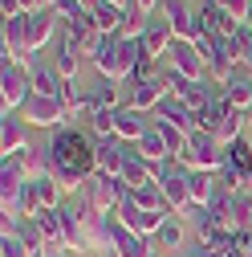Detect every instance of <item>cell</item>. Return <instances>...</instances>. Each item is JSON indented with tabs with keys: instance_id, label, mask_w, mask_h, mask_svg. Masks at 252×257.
I'll use <instances>...</instances> for the list:
<instances>
[{
	"instance_id": "7a4b0ae2",
	"label": "cell",
	"mask_w": 252,
	"mask_h": 257,
	"mask_svg": "<svg viewBox=\"0 0 252 257\" xmlns=\"http://www.w3.org/2000/svg\"><path fill=\"white\" fill-rule=\"evenodd\" d=\"M175 159L187 172H220V164H224V143L212 131H192L187 143L175 151Z\"/></svg>"
},
{
	"instance_id": "83f0119b",
	"label": "cell",
	"mask_w": 252,
	"mask_h": 257,
	"mask_svg": "<svg viewBox=\"0 0 252 257\" xmlns=\"http://www.w3.org/2000/svg\"><path fill=\"white\" fill-rule=\"evenodd\" d=\"M118 86H122V82H110V78H102L98 86H94V98H98L102 110H118V106H122V102H118Z\"/></svg>"
},
{
	"instance_id": "7c38bea8",
	"label": "cell",
	"mask_w": 252,
	"mask_h": 257,
	"mask_svg": "<svg viewBox=\"0 0 252 257\" xmlns=\"http://www.w3.org/2000/svg\"><path fill=\"white\" fill-rule=\"evenodd\" d=\"M28 151V135H24V118L20 114H0V155L12 159Z\"/></svg>"
},
{
	"instance_id": "60d3db41",
	"label": "cell",
	"mask_w": 252,
	"mask_h": 257,
	"mask_svg": "<svg viewBox=\"0 0 252 257\" xmlns=\"http://www.w3.org/2000/svg\"><path fill=\"white\" fill-rule=\"evenodd\" d=\"M248 212H252V192H248Z\"/></svg>"
},
{
	"instance_id": "6da1fadb",
	"label": "cell",
	"mask_w": 252,
	"mask_h": 257,
	"mask_svg": "<svg viewBox=\"0 0 252 257\" xmlns=\"http://www.w3.org/2000/svg\"><path fill=\"white\" fill-rule=\"evenodd\" d=\"M94 139L82 126H61L53 131V143L41 151L45 155V176H57L70 192H82L94 176H98V164H94Z\"/></svg>"
},
{
	"instance_id": "5bb4252c",
	"label": "cell",
	"mask_w": 252,
	"mask_h": 257,
	"mask_svg": "<svg viewBox=\"0 0 252 257\" xmlns=\"http://www.w3.org/2000/svg\"><path fill=\"white\" fill-rule=\"evenodd\" d=\"M57 29H61V17L57 13H33V17H28V49H33V53H41L49 41H57Z\"/></svg>"
},
{
	"instance_id": "7bdbcfd3",
	"label": "cell",
	"mask_w": 252,
	"mask_h": 257,
	"mask_svg": "<svg viewBox=\"0 0 252 257\" xmlns=\"http://www.w3.org/2000/svg\"><path fill=\"white\" fill-rule=\"evenodd\" d=\"M183 257H187V253H183Z\"/></svg>"
},
{
	"instance_id": "cb8c5ba5",
	"label": "cell",
	"mask_w": 252,
	"mask_h": 257,
	"mask_svg": "<svg viewBox=\"0 0 252 257\" xmlns=\"http://www.w3.org/2000/svg\"><path fill=\"white\" fill-rule=\"evenodd\" d=\"M252 159V143L248 139H236V143H224V164H220V172H236L240 176V168Z\"/></svg>"
},
{
	"instance_id": "7402d4cb",
	"label": "cell",
	"mask_w": 252,
	"mask_h": 257,
	"mask_svg": "<svg viewBox=\"0 0 252 257\" xmlns=\"http://www.w3.org/2000/svg\"><path fill=\"white\" fill-rule=\"evenodd\" d=\"M126 200L138 204V208H146V212H171V208H167V196H163V188H154V184L126 192ZM171 216H175V212H171Z\"/></svg>"
},
{
	"instance_id": "603a6c76",
	"label": "cell",
	"mask_w": 252,
	"mask_h": 257,
	"mask_svg": "<svg viewBox=\"0 0 252 257\" xmlns=\"http://www.w3.org/2000/svg\"><path fill=\"white\" fill-rule=\"evenodd\" d=\"M110 257H150V237H138V233H126L122 229V237L110 249Z\"/></svg>"
},
{
	"instance_id": "4316f807",
	"label": "cell",
	"mask_w": 252,
	"mask_h": 257,
	"mask_svg": "<svg viewBox=\"0 0 252 257\" xmlns=\"http://www.w3.org/2000/svg\"><path fill=\"white\" fill-rule=\"evenodd\" d=\"M183 233H187V229H183V216H167L163 229L154 233V241H159L163 249H179V245H183Z\"/></svg>"
},
{
	"instance_id": "d6a6232c",
	"label": "cell",
	"mask_w": 252,
	"mask_h": 257,
	"mask_svg": "<svg viewBox=\"0 0 252 257\" xmlns=\"http://www.w3.org/2000/svg\"><path fill=\"white\" fill-rule=\"evenodd\" d=\"M53 13L61 17V21H78L82 13H90L86 5H82V0H57V5H53Z\"/></svg>"
},
{
	"instance_id": "ba28073f",
	"label": "cell",
	"mask_w": 252,
	"mask_h": 257,
	"mask_svg": "<svg viewBox=\"0 0 252 257\" xmlns=\"http://www.w3.org/2000/svg\"><path fill=\"white\" fill-rule=\"evenodd\" d=\"M167 216H171V212H146V208H138V204H130V200H122V208H118L122 229H126V233H138V237H154V233L163 229Z\"/></svg>"
},
{
	"instance_id": "1f68e13d",
	"label": "cell",
	"mask_w": 252,
	"mask_h": 257,
	"mask_svg": "<svg viewBox=\"0 0 252 257\" xmlns=\"http://www.w3.org/2000/svg\"><path fill=\"white\" fill-rule=\"evenodd\" d=\"M163 82H167V94H171V98H179V102L187 98V90H192V82H187L183 74H175V70H167Z\"/></svg>"
},
{
	"instance_id": "ffe728a7",
	"label": "cell",
	"mask_w": 252,
	"mask_h": 257,
	"mask_svg": "<svg viewBox=\"0 0 252 257\" xmlns=\"http://www.w3.org/2000/svg\"><path fill=\"white\" fill-rule=\"evenodd\" d=\"M33 220H37V229L45 233L49 245H61V249H66V216H61V208H41Z\"/></svg>"
},
{
	"instance_id": "ab89813d",
	"label": "cell",
	"mask_w": 252,
	"mask_h": 257,
	"mask_svg": "<svg viewBox=\"0 0 252 257\" xmlns=\"http://www.w3.org/2000/svg\"><path fill=\"white\" fill-rule=\"evenodd\" d=\"M244 25H248V29H252V9H248V17H244Z\"/></svg>"
},
{
	"instance_id": "f546056e",
	"label": "cell",
	"mask_w": 252,
	"mask_h": 257,
	"mask_svg": "<svg viewBox=\"0 0 252 257\" xmlns=\"http://www.w3.org/2000/svg\"><path fill=\"white\" fill-rule=\"evenodd\" d=\"M0 257H33V249L20 241V233H0Z\"/></svg>"
},
{
	"instance_id": "b9f144b4",
	"label": "cell",
	"mask_w": 252,
	"mask_h": 257,
	"mask_svg": "<svg viewBox=\"0 0 252 257\" xmlns=\"http://www.w3.org/2000/svg\"><path fill=\"white\" fill-rule=\"evenodd\" d=\"M248 257H252V253H248Z\"/></svg>"
},
{
	"instance_id": "e0dca14e",
	"label": "cell",
	"mask_w": 252,
	"mask_h": 257,
	"mask_svg": "<svg viewBox=\"0 0 252 257\" xmlns=\"http://www.w3.org/2000/svg\"><path fill=\"white\" fill-rule=\"evenodd\" d=\"M28 82H33V94H37V98H57L66 78L57 74V66H45V61H41V66H28Z\"/></svg>"
},
{
	"instance_id": "3957f363",
	"label": "cell",
	"mask_w": 252,
	"mask_h": 257,
	"mask_svg": "<svg viewBox=\"0 0 252 257\" xmlns=\"http://www.w3.org/2000/svg\"><path fill=\"white\" fill-rule=\"evenodd\" d=\"M33 98V82H28L24 66H12V61H0V114H16L28 106Z\"/></svg>"
},
{
	"instance_id": "d590c367",
	"label": "cell",
	"mask_w": 252,
	"mask_h": 257,
	"mask_svg": "<svg viewBox=\"0 0 252 257\" xmlns=\"http://www.w3.org/2000/svg\"><path fill=\"white\" fill-rule=\"evenodd\" d=\"M154 5H163V0H134V9H138V13H146V17L154 13Z\"/></svg>"
},
{
	"instance_id": "30bf717a",
	"label": "cell",
	"mask_w": 252,
	"mask_h": 257,
	"mask_svg": "<svg viewBox=\"0 0 252 257\" xmlns=\"http://www.w3.org/2000/svg\"><path fill=\"white\" fill-rule=\"evenodd\" d=\"M146 118H142V110H134L130 102H122L118 110H114V139L118 143H126V147H134L142 135H146Z\"/></svg>"
},
{
	"instance_id": "5b68a950",
	"label": "cell",
	"mask_w": 252,
	"mask_h": 257,
	"mask_svg": "<svg viewBox=\"0 0 252 257\" xmlns=\"http://www.w3.org/2000/svg\"><path fill=\"white\" fill-rule=\"evenodd\" d=\"M163 21L171 25L175 41H196L204 33L200 29V9H192L187 0H163Z\"/></svg>"
},
{
	"instance_id": "74e56055",
	"label": "cell",
	"mask_w": 252,
	"mask_h": 257,
	"mask_svg": "<svg viewBox=\"0 0 252 257\" xmlns=\"http://www.w3.org/2000/svg\"><path fill=\"white\" fill-rule=\"evenodd\" d=\"M240 66H244V70H248V74H252V45H248V49H244V61H240Z\"/></svg>"
},
{
	"instance_id": "44dd1931",
	"label": "cell",
	"mask_w": 252,
	"mask_h": 257,
	"mask_svg": "<svg viewBox=\"0 0 252 257\" xmlns=\"http://www.w3.org/2000/svg\"><path fill=\"white\" fill-rule=\"evenodd\" d=\"M118 41L122 37H106L102 49L94 53V70H98L102 78H110V82H118Z\"/></svg>"
},
{
	"instance_id": "277c9868",
	"label": "cell",
	"mask_w": 252,
	"mask_h": 257,
	"mask_svg": "<svg viewBox=\"0 0 252 257\" xmlns=\"http://www.w3.org/2000/svg\"><path fill=\"white\" fill-rule=\"evenodd\" d=\"M86 196H90L94 208H98V216H118V208H122V200H126V188H122V180H114V176H94V180L86 184Z\"/></svg>"
},
{
	"instance_id": "8fae6325",
	"label": "cell",
	"mask_w": 252,
	"mask_h": 257,
	"mask_svg": "<svg viewBox=\"0 0 252 257\" xmlns=\"http://www.w3.org/2000/svg\"><path fill=\"white\" fill-rule=\"evenodd\" d=\"M126 143H118V139H98L94 143V164H98V176H122V164H126Z\"/></svg>"
},
{
	"instance_id": "f1b7e54d",
	"label": "cell",
	"mask_w": 252,
	"mask_h": 257,
	"mask_svg": "<svg viewBox=\"0 0 252 257\" xmlns=\"http://www.w3.org/2000/svg\"><path fill=\"white\" fill-rule=\"evenodd\" d=\"M57 98H61V106H66V110H70V118H74L78 102L86 98V90L78 86V78H66V82H61V94H57Z\"/></svg>"
},
{
	"instance_id": "8992f818",
	"label": "cell",
	"mask_w": 252,
	"mask_h": 257,
	"mask_svg": "<svg viewBox=\"0 0 252 257\" xmlns=\"http://www.w3.org/2000/svg\"><path fill=\"white\" fill-rule=\"evenodd\" d=\"M20 118L24 122H33V126H41V131H61V126L70 122V110L61 106V98H28V106L20 110Z\"/></svg>"
},
{
	"instance_id": "2e32d148",
	"label": "cell",
	"mask_w": 252,
	"mask_h": 257,
	"mask_svg": "<svg viewBox=\"0 0 252 257\" xmlns=\"http://www.w3.org/2000/svg\"><path fill=\"white\" fill-rule=\"evenodd\" d=\"M134 151H138V155L146 159V164H167V159L175 155V151H171V143L163 139V131H159L154 122L146 126V135H142V139L134 143Z\"/></svg>"
},
{
	"instance_id": "f35d334b",
	"label": "cell",
	"mask_w": 252,
	"mask_h": 257,
	"mask_svg": "<svg viewBox=\"0 0 252 257\" xmlns=\"http://www.w3.org/2000/svg\"><path fill=\"white\" fill-rule=\"evenodd\" d=\"M110 5H118V9H134V0H110Z\"/></svg>"
},
{
	"instance_id": "8d00e7d4",
	"label": "cell",
	"mask_w": 252,
	"mask_h": 257,
	"mask_svg": "<svg viewBox=\"0 0 252 257\" xmlns=\"http://www.w3.org/2000/svg\"><path fill=\"white\" fill-rule=\"evenodd\" d=\"M41 257H70V253H66V249H61V245H49V249H45Z\"/></svg>"
},
{
	"instance_id": "d6986e66",
	"label": "cell",
	"mask_w": 252,
	"mask_h": 257,
	"mask_svg": "<svg viewBox=\"0 0 252 257\" xmlns=\"http://www.w3.org/2000/svg\"><path fill=\"white\" fill-rule=\"evenodd\" d=\"M122 188L126 192H134V188H146L150 184V164L138 155V151H126V164H122Z\"/></svg>"
},
{
	"instance_id": "836d02e7",
	"label": "cell",
	"mask_w": 252,
	"mask_h": 257,
	"mask_svg": "<svg viewBox=\"0 0 252 257\" xmlns=\"http://www.w3.org/2000/svg\"><path fill=\"white\" fill-rule=\"evenodd\" d=\"M220 5H224V9L244 25V17H248V9H252V0H220Z\"/></svg>"
},
{
	"instance_id": "484cf974",
	"label": "cell",
	"mask_w": 252,
	"mask_h": 257,
	"mask_svg": "<svg viewBox=\"0 0 252 257\" xmlns=\"http://www.w3.org/2000/svg\"><path fill=\"white\" fill-rule=\"evenodd\" d=\"M244 122H252L244 110H232L224 122H220V131H216V139L220 143H236V139H244Z\"/></svg>"
},
{
	"instance_id": "e575fe53",
	"label": "cell",
	"mask_w": 252,
	"mask_h": 257,
	"mask_svg": "<svg viewBox=\"0 0 252 257\" xmlns=\"http://www.w3.org/2000/svg\"><path fill=\"white\" fill-rule=\"evenodd\" d=\"M0 13H4V21H12V17H24L20 0H0Z\"/></svg>"
},
{
	"instance_id": "52a82bcc",
	"label": "cell",
	"mask_w": 252,
	"mask_h": 257,
	"mask_svg": "<svg viewBox=\"0 0 252 257\" xmlns=\"http://www.w3.org/2000/svg\"><path fill=\"white\" fill-rule=\"evenodd\" d=\"M200 29L204 33H216L220 41H232L240 33V21L220 5V0H200Z\"/></svg>"
},
{
	"instance_id": "9a60e30c",
	"label": "cell",
	"mask_w": 252,
	"mask_h": 257,
	"mask_svg": "<svg viewBox=\"0 0 252 257\" xmlns=\"http://www.w3.org/2000/svg\"><path fill=\"white\" fill-rule=\"evenodd\" d=\"M138 37H142V49H146L154 61H159L163 53H171V41H175V37H171V25H167L163 17H150Z\"/></svg>"
},
{
	"instance_id": "4fadbf2b",
	"label": "cell",
	"mask_w": 252,
	"mask_h": 257,
	"mask_svg": "<svg viewBox=\"0 0 252 257\" xmlns=\"http://www.w3.org/2000/svg\"><path fill=\"white\" fill-rule=\"evenodd\" d=\"M163 98H167V82H163V74L130 86V106H134V110H142V114H154V106H159Z\"/></svg>"
},
{
	"instance_id": "ac0fdd59",
	"label": "cell",
	"mask_w": 252,
	"mask_h": 257,
	"mask_svg": "<svg viewBox=\"0 0 252 257\" xmlns=\"http://www.w3.org/2000/svg\"><path fill=\"white\" fill-rule=\"evenodd\" d=\"M224 94H228V102H232V110H244L248 118H252V74L240 66L236 70V78L224 86Z\"/></svg>"
},
{
	"instance_id": "d4e9b609",
	"label": "cell",
	"mask_w": 252,
	"mask_h": 257,
	"mask_svg": "<svg viewBox=\"0 0 252 257\" xmlns=\"http://www.w3.org/2000/svg\"><path fill=\"white\" fill-rule=\"evenodd\" d=\"M61 184L57 176H37V196H41V208H61L66 204V196H61Z\"/></svg>"
},
{
	"instance_id": "9c48e42d",
	"label": "cell",
	"mask_w": 252,
	"mask_h": 257,
	"mask_svg": "<svg viewBox=\"0 0 252 257\" xmlns=\"http://www.w3.org/2000/svg\"><path fill=\"white\" fill-rule=\"evenodd\" d=\"M171 70L183 74L187 82H208V61L196 53L192 41H171Z\"/></svg>"
},
{
	"instance_id": "4dcf8cb0",
	"label": "cell",
	"mask_w": 252,
	"mask_h": 257,
	"mask_svg": "<svg viewBox=\"0 0 252 257\" xmlns=\"http://www.w3.org/2000/svg\"><path fill=\"white\" fill-rule=\"evenodd\" d=\"M90 131H94V139H114V110L94 114L90 118Z\"/></svg>"
}]
</instances>
